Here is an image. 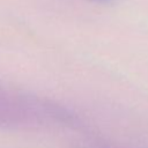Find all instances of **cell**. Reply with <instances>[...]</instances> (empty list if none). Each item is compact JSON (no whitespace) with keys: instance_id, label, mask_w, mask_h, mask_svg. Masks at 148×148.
Instances as JSON below:
<instances>
[{"instance_id":"7a4b0ae2","label":"cell","mask_w":148,"mask_h":148,"mask_svg":"<svg viewBox=\"0 0 148 148\" xmlns=\"http://www.w3.org/2000/svg\"><path fill=\"white\" fill-rule=\"evenodd\" d=\"M90 1L96 2V3H102V5H110V3L117 2L118 0H90Z\"/></svg>"},{"instance_id":"6da1fadb","label":"cell","mask_w":148,"mask_h":148,"mask_svg":"<svg viewBox=\"0 0 148 148\" xmlns=\"http://www.w3.org/2000/svg\"><path fill=\"white\" fill-rule=\"evenodd\" d=\"M79 125L65 105L34 92L0 84V130L66 128Z\"/></svg>"}]
</instances>
